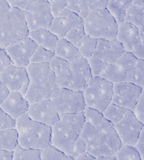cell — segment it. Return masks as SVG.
Instances as JSON below:
<instances>
[{"mask_svg": "<svg viewBox=\"0 0 144 160\" xmlns=\"http://www.w3.org/2000/svg\"><path fill=\"white\" fill-rule=\"evenodd\" d=\"M2 111H3V110H2V108H0V113H1V112H2Z\"/></svg>", "mask_w": 144, "mask_h": 160, "instance_id": "obj_47", "label": "cell"}, {"mask_svg": "<svg viewBox=\"0 0 144 160\" xmlns=\"http://www.w3.org/2000/svg\"><path fill=\"white\" fill-rule=\"evenodd\" d=\"M15 125L16 120L13 119L4 111L0 113V130L15 128Z\"/></svg>", "mask_w": 144, "mask_h": 160, "instance_id": "obj_36", "label": "cell"}, {"mask_svg": "<svg viewBox=\"0 0 144 160\" xmlns=\"http://www.w3.org/2000/svg\"><path fill=\"white\" fill-rule=\"evenodd\" d=\"M45 1H48V0H45Z\"/></svg>", "mask_w": 144, "mask_h": 160, "instance_id": "obj_48", "label": "cell"}, {"mask_svg": "<svg viewBox=\"0 0 144 160\" xmlns=\"http://www.w3.org/2000/svg\"><path fill=\"white\" fill-rule=\"evenodd\" d=\"M37 44L29 37H24L9 44L4 48L12 65L18 67H27L34 53Z\"/></svg>", "mask_w": 144, "mask_h": 160, "instance_id": "obj_14", "label": "cell"}, {"mask_svg": "<svg viewBox=\"0 0 144 160\" xmlns=\"http://www.w3.org/2000/svg\"><path fill=\"white\" fill-rule=\"evenodd\" d=\"M84 123L83 112L59 114V120L51 126V146L71 155Z\"/></svg>", "mask_w": 144, "mask_h": 160, "instance_id": "obj_4", "label": "cell"}, {"mask_svg": "<svg viewBox=\"0 0 144 160\" xmlns=\"http://www.w3.org/2000/svg\"><path fill=\"white\" fill-rule=\"evenodd\" d=\"M114 128L122 145L134 147L143 129V123L136 118L133 111L128 110L118 123L114 125Z\"/></svg>", "mask_w": 144, "mask_h": 160, "instance_id": "obj_13", "label": "cell"}, {"mask_svg": "<svg viewBox=\"0 0 144 160\" xmlns=\"http://www.w3.org/2000/svg\"><path fill=\"white\" fill-rule=\"evenodd\" d=\"M23 12L29 31L38 28H50L53 16L48 1L28 0Z\"/></svg>", "mask_w": 144, "mask_h": 160, "instance_id": "obj_11", "label": "cell"}, {"mask_svg": "<svg viewBox=\"0 0 144 160\" xmlns=\"http://www.w3.org/2000/svg\"><path fill=\"white\" fill-rule=\"evenodd\" d=\"M136 151L140 155L142 160H144V130L143 129L137 139L136 144L134 146Z\"/></svg>", "mask_w": 144, "mask_h": 160, "instance_id": "obj_40", "label": "cell"}, {"mask_svg": "<svg viewBox=\"0 0 144 160\" xmlns=\"http://www.w3.org/2000/svg\"><path fill=\"white\" fill-rule=\"evenodd\" d=\"M107 0H69L67 8L84 19L91 12L106 8Z\"/></svg>", "mask_w": 144, "mask_h": 160, "instance_id": "obj_21", "label": "cell"}, {"mask_svg": "<svg viewBox=\"0 0 144 160\" xmlns=\"http://www.w3.org/2000/svg\"><path fill=\"white\" fill-rule=\"evenodd\" d=\"M48 65L59 88L83 92L92 78L88 62L83 57L68 62L55 56Z\"/></svg>", "mask_w": 144, "mask_h": 160, "instance_id": "obj_1", "label": "cell"}, {"mask_svg": "<svg viewBox=\"0 0 144 160\" xmlns=\"http://www.w3.org/2000/svg\"><path fill=\"white\" fill-rule=\"evenodd\" d=\"M54 56V51L37 46L30 58V63H48Z\"/></svg>", "mask_w": 144, "mask_h": 160, "instance_id": "obj_30", "label": "cell"}, {"mask_svg": "<svg viewBox=\"0 0 144 160\" xmlns=\"http://www.w3.org/2000/svg\"><path fill=\"white\" fill-rule=\"evenodd\" d=\"M82 92L86 107L93 108L102 113L111 103L113 84L101 77H92Z\"/></svg>", "mask_w": 144, "mask_h": 160, "instance_id": "obj_9", "label": "cell"}, {"mask_svg": "<svg viewBox=\"0 0 144 160\" xmlns=\"http://www.w3.org/2000/svg\"><path fill=\"white\" fill-rule=\"evenodd\" d=\"M85 33L97 39H116L117 21L107 8L97 9L84 18Z\"/></svg>", "mask_w": 144, "mask_h": 160, "instance_id": "obj_8", "label": "cell"}, {"mask_svg": "<svg viewBox=\"0 0 144 160\" xmlns=\"http://www.w3.org/2000/svg\"><path fill=\"white\" fill-rule=\"evenodd\" d=\"M0 160H13V151L0 149Z\"/></svg>", "mask_w": 144, "mask_h": 160, "instance_id": "obj_43", "label": "cell"}, {"mask_svg": "<svg viewBox=\"0 0 144 160\" xmlns=\"http://www.w3.org/2000/svg\"><path fill=\"white\" fill-rule=\"evenodd\" d=\"M84 19L66 8L53 17L49 30L58 39L64 38L68 32Z\"/></svg>", "mask_w": 144, "mask_h": 160, "instance_id": "obj_19", "label": "cell"}, {"mask_svg": "<svg viewBox=\"0 0 144 160\" xmlns=\"http://www.w3.org/2000/svg\"><path fill=\"white\" fill-rule=\"evenodd\" d=\"M85 152H86V143H85L83 139L79 136L74 143V147H73L72 149V152L70 156L72 157L74 159L75 157H78L80 154H83Z\"/></svg>", "mask_w": 144, "mask_h": 160, "instance_id": "obj_38", "label": "cell"}, {"mask_svg": "<svg viewBox=\"0 0 144 160\" xmlns=\"http://www.w3.org/2000/svg\"><path fill=\"white\" fill-rule=\"evenodd\" d=\"M116 40L126 52L132 53L138 59H144V32L127 22L120 23L117 27Z\"/></svg>", "mask_w": 144, "mask_h": 160, "instance_id": "obj_10", "label": "cell"}, {"mask_svg": "<svg viewBox=\"0 0 144 160\" xmlns=\"http://www.w3.org/2000/svg\"><path fill=\"white\" fill-rule=\"evenodd\" d=\"M18 146L42 150L51 145V127L30 119L27 114L16 120Z\"/></svg>", "mask_w": 144, "mask_h": 160, "instance_id": "obj_7", "label": "cell"}, {"mask_svg": "<svg viewBox=\"0 0 144 160\" xmlns=\"http://www.w3.org/2000/svg\"><path fill=\"white\" fill-rule=\"evenodd\" d=\"M128 110H129L120 107L118 105L113 104V103H110L104 110L102 115L107 121L115 125L118 123Z\"/></svg>", "mask_w": 144, "mask_h": 160, "instance_id": "obj_27", "label": "cell"}, {"mask_svg": "<svg viewBox=\"0 0 144 160\" xmlns=\"http://www.w3.org/2000/svg\"><path fill=\"white\" fill-rule=\"evenodd\" d=\"M124 21L133 25L138 29L143 30L144 6L131 5L127 9Z\"/></svg>", "mask_w": 144, "mask_h": 160, "instance_id": "obj_25", "label": "cell"}, {"mask_svg": "<svg viewBox=\"0 0 144 160\" xmlns=\"http://www.w3.org/2000/svg\"><path fill=\"white\" fill-rule=\"evenodd\" d=\"M96 157H93L92 155L89 154L88 152H85L83 154L79 155V156L75 157L74 160H95Z\"/></svg>", "mask_w": 144, "mask_h": 160, "instance_id": "obj_44", "label": "cell"}, {"mask_svg": "<svg viewBox=\"0 0 144 160\" xmlns=\"http://www.w3.org/2000/svg\"><path fill=\"white\" fill-rule=\"evenodd\" d=\"M51 7V13L53 17H56L58 13L67 8L69 0H48Z\"/></svg>", "mask_w": 144, "mask_h": 160, "instance_id": "obj_35", "label": "cell"}, {"mask_svg": "<svg viewBox=\"0 0 144 160\" xmlns=\"http://www.w3.org/2000/svg\"><path fill=\"white\" fill-rule=\"evenodd\" d=\"M30 104L24 96L16 92H10L0 108L4 112L13 119L17 120L23 115L27 114Z\"/></svg>", "mask_w": 144, "mask_h": 160, "instance_id": "obj_20", "label": "cell"}, {"mask_svg": "<svg viewBox=\"0 0 144 160\" xmlns=\"http://www.w3.org/2000/svg\"><path fill=\"white\" fill-rule=\"evenodd\" d=\"M27 115L30 119L51 127L59 120V113L51 100L30 104Z\"/></svg>", "mask_w": 144, "mask_h": 160, "instance_id": "obj_17", "label": "cell"}, {"mask_svg": "<svg viewBox=\"0 0 144 160\" xmlns=\"http://www.w3.org/2000/svg\"><path fill=\"white\" fill-rule=\"evenodd\" d=\"M41 160H74L72 157L60 151L53 146L41 150Z\"/></svg>", "mask_w": 144, "mask_h": 160, "instance_id": "obj_31", "label": "cell"}, {"mask_svg": "<svg viewBox=\"0 0 144 160\" xmlns=\"http://www.w3.org/2000/svg\"><path fill=\"white\" fill-rule=\"evenodd\" d=\"M143 88L131 82L113 84V94L111 103L133 111Z\"/></svg>", "mask_w": 144, "mask_h": 160, "instance_id": "obj_15", "label": "cell"}, {"mask_svg": "<svg viewBox=\"0 0 144 160\" xmlns=\"http://www.w3.org/2000/svg\"><path fill=\"white\" fill-rule=\"evenodd\" d=\"M9 8L24 10L28 0H6Z\"/></svg>", "mask_w": 144, "mask_h": 160, "instance_id": "obj_41", "label": "cell"}, {"mask_svg": "<svg viewBox=\"0 0 144 160\" xmlns=\"http://www.w3.org/2000/svg\"><path fill=\"white\" fill-rule=\"evenodd\" d=\"M79 137L86 143V152L94 157L115 156L122 146L114 125L96 128L85 122Z\"/></svg>", "mask_w": 144, "mask_h": 160, "instance_id": "obj_3", "label": "cell"}, {"mask_svg": "<svg viewBox=\"0 0 144 160\" xmlns=\"http://www.w3.org/2000/svg\"><path fill=\"white\" fill-rule=\"evenodd\" d=\"M132 5L135 6H143V0H132Z\"/></svg>", "mask_w": 144, "mask_h": 160, "instance_id": "obj_46", "label": "cell"}, {"mask_svg": "<svg viewBox=\"0 0 144 160\" xmlns=\"http://www.w3.org/2000/svg\"><path fill=\"white\" fill-rule=\"evenodd\" d=\"M87 62L90 69L92 77H100L101 74L105 71L108 65L107 63L102 62L93 55L87 59Z\"/></svg>", "mask_w": 144, "mask_h": 160, "instance_id": "obj_34", "label": "cell"}, {"mask_svg": "<svg viewBox=\"0 0 144 160\" xmlns=\"http://www.w3.org/2000/svg\"><path fill=\"white\" fill-rule=\"evenodd\" d=\"M12 65L10 58L4 49L0 48V74L9 66Z\"/></svg>", "mask_w": 144, "mask_h": 160, "instance_id": "obj_39", "label": "cell"}, {"mask_svg": "<svg viewBox=\"0 0 144 160\" xmlns=\"http://www.w3.org/2000/svg\"><path fill=\"white\" fill-rule=\"evenodd\" d=\"M28 37L31 38L37 46L48 49L49 51H54L58 38L51 32L49 29L38 28V29L30 30L28 32Z\"/></svg>", "mask_w": 144, "mask_h": 160, "instance_id": "obj_22", "label": "cell"}, {"mask_svg": "<svg viewBox=\"0 0 144 160\" xmlns=\"http://www.w3.org/2000/svg\"><path fill=\"white\" fill-rule=\"evenodd\" d=\"M95 160H116L115 156H107V157H96Z\"/></svg>", "mask_w": 144, "mask_h": 160, "instance_id": "obj_45", "label": "cell"}, {"mask_svg": "<svg viewBox=\"0 0 144 160\" xmlns=\"http://www.w3.org/2000/svg\"><path fill=\"white\" fill-rule=\"evenodd\" d=\"M98 39L93 38L88 35H85L82 38L78 49L82 57L88 59L93 55L95 51Z\"/></svg>", "mask_w": 144, "mask_h": 160, "instance_id": "obj_28", "label": "cell"}, {"mask_svg": "<svg viewBox=\"0 0 144 160\" xmlns=\"http://www.w3.org/2000/svg\"><path fill=\"white\" fill-rule=\"evenodd\" d=\"M133 112L135 115L136 118L141 121V123H144V92L143 91L141 93V95L139 98L138 102L134 109Z\"/></svg>", "mask_w": 144, "mask_h": 160, "instance_id": "obj_37", "label": "cell"}, {"mask_svg": "<svg viewBox=\"0 0 144 160\" xmlns=\"http://www.w3.org/2000/svg\"><path fill=\"white\" fill-rule=\"evenodd\" d=\"M54 53L56 56L68 62H74L82 57L77 47L65 38L58 39L54 49Z\"/></svg>", "mask_w": 144, "mask_h": 160, "instance_id": "obj_23", "label": "cell"}, {"mask_svg": "<svg viewBox=\"0 0 144 160\" xmlns=\"http://www.w3.org/2000/svg\"><path fill=\"white\" fill-rule=\"evenodd\" d=\"M17 138L15 128L0 130V149L14 151L18 146Z\"/></svg>", "mask_w": 144, "mask_h": 160, "instance_id": "obj_26", "label": "cell"}, {"mask_svg": "<svg viewBox=\"0 0 144 160\" xmlns=\"http://www.w3.org/2000/svg\"><path fill=\"white\" fill-rule=\"evenodd\" d=\"M100 77L112 84L131 82L143 88L144 61L125 51L116 63L107 65Z\"/></svg>", "mask_w": 144, "mask_h": 160, "instance_id": "obj_5", "label": "cell"}, {"mask_svg": "<svg viewBox=\"0 0 144 160\" xmlns=\"http://www.w3.org/2000/svg\"><path fill=\"white\" fill-rule=\"evenodd\" d=\"M124 52V48L117 40L98 39L93 56L109 65L116 63Z\"/></svg>", "mask_w": 144, "mask_h": 160, "instance_id": "obj_18", "label": "cell"}, {"mask_svg": "<svg viewBox=\"0 0 144 160\" xmlns=\"http://www.w3.org/2000/svg\"><path fill=\"white\" fill-rule=\"evenodd\" d=\"M116 160H142L134 147L122 145L115 154Z\"/></svg>", "mask_w": 144, "mask_h": 160, "instance_id": "obj_33", "label": "cell"}, {"mask_svg": "<svg viewBox=\"0 0 144 160\" xmlns=\"http://www.w3.org/2000/svg\"><path fill=\"white\" fill-rule=\"evenodd\" d=\"M85 35L86 33H85L83 20L82 22L75 25L74 28H72L66 35L64 38L78 48Z\"/></svg>", "mask_w": 144, "mask_h": 160, "instance_id": "obj_32", "label": "cell"}, {"mask_svg": "<svg viewBox=\"0 0 144 160\" xmlns=\"http://www.w3.org/2000/svg\"><path fill=\"white\" fill-rule=\"evenodd\" d=\"M51 100L59 114L78 113L86 108L82 91L59 88Z\"/></svg>", "mask_w": 144, "mask_h": 160, "instance_id": "obj_12", "label": "cell"}, {"mask_svg": "<svg viewBox=\"0 0 144 160\" xmlns=\"http://www.w3.org/2000/svg\"><path fill=\"white\" fill-rule=\"evenodd\" d=\"M28 30L22 10L9 8L6 0H0V48L28 36Z\"/></svg>", "mask_w": 144, "mask_h": 160, "instance_id": "obj_6", "label": "cell"}, {"mask_svg": "<svg viewBox=\"0 0 144 160\" xmlns=\"http://www.w3.org/2000/svg\"><path fill=\"white\" fill-rule=\"evenodd\" d=\"M29 84L24 96L29 104L51 100L59 89L48 63H30L26 67Z\"/></svg>", "mask_w": 144, "mask_h": 160, "instance_id": "obj_2", "label": "cell"}, {"mask_svg": "<svg viewBox=\"0 0 144 160\" xmlns=\"http://www.w3.org/2000/svg\"><path fill=\"white\" fill-rule=\"evenodd\" d=\"M131 5L132 0H107L106 8L119 25L124 22L127 9Z\"/></svg>", "mask_w": 144, "mask_h": 160, "instance_id": "obj_24", "label": "cell"}, {"mask_svg": "<svg viewBox=\"0 0 144 160\" xmlns=\"http://www.w3.org/2000/svg\"><path fill=\"white\" fill-rule=\"evenodd\" d=\"M41 150L17 146L13 151V160H41Z\"/></svg>", "mask_w": 144, "mask_h": 160, "instance_id": "obj_29", "label": "cell"}, {"mask_svg": "<svg viewBox=\"0 0 144 160\" xmlns=\"http://www.w3.org/2000/svg\"><path fill=\"white\" fill-rule=\"evenodd\" d=\"M10 92L8 88H7L3 82L0 80V105L4 102L6 98L7 97L9 93Z\"/></svg>", "mask_w": 144, "mask_h": 160, "instance_id": "obj_42", "label": "cell"}, {"mask_svg": "<svg viewBox=\"0 0 144 160\" xmlns=\"http://www.w3.org/2000/svg\"><path fill=\"white\" fill-rule=\"evenodd\" d=\"M0 80L5 84L9 92H16L25 96L29 84L25 67L9 66L0 74Z\"/></svg>", "mask_w": 144, "mask_h": 160, "instance_id": "obj_16", "label": "cell"}]
</instances>
